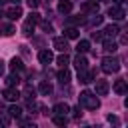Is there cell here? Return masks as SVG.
<instances>
[{"label": "cell", "mask_w": 128, "mask_h": 128, "mask_svg": "<svg viewBox=\"0 0 128 128\" xmlns=\"http://www.w3.org/2000/svg\"><path fill=\"white\" fill-rule=\"evenodd\" d=\"M80 106H84V108H88V110H96V108L100 106V100H98L92 92L84 90V92H80Z\"/></svg>", "instance_id": "1"}, {"label": "cell", "mask_w": 128, "mask_h": 128, "mask_svg": "<svg viewBox=\"0 0 128 128\" xmlns=\"http://www.w3.org/2000/svg\"><path fill=\"white\" fill-rule=\"evenodd\" d=\"M102 70H104L106 74H114V72H118V70H120V60L114 58V56H106V58L102 60Z\"/></svg>", "instance_id": "2"}, {"label": "cell", "mask_w": 128, "mask_h": 128, "mask_svg": "<svg viewBox=\"0 0 128 128\" xmlns=\"http://www.w3.org/2000/svg\"><path fill=\"white\" fill-rule=\"evenodd\" d=\"M108 16H110L112 20H122V18L126 16V12H124V8H122V6L114 4V6H110V8H108Z\"/></svg>", "instance_id": "3"}, {"label": "cell", "mask_w": 128, "mask_h": 128, "mask_svg": "<svg viewBox=\"0 0 128 128\" xmlns=\"http://www.w3.org/2000/svg\"><path fill=\"white\" fill-rule=\"evenodd\" d=\"M2 96H4L8 102H14V100H18V98H20V92H18L14 86H8V88H4V90H2Z\"/></svg>", "instance_id": "4"}, {"label": "cell", "mask_w": 128, "mask_h": 128, "mask_svg": "<svg viewBox=\"0 0 128 128\" xmlns=\"http://www.w3.org/2000/svg\"><path fill=\"white\" fill-rule=\"evenodd\" d=\"M52 44H54L56 50H60V52H68V38H66V36H56Z\"/></svg>", "instance_id": "5"}, {"label": "cell", "mask_w": 128, "mask_h": 128, "mask_svg": "<svg viewBox=\"0 0 128 128\" xmlns=\"http://www.w3.org/2000/svg\"><path fill=\"white\" fill-rule=\"evenodd\" d=\"M6 16H8L10 20H18V18L22 16V8H20L18 4H14V6H10V8L6 10Z\"/></svg>", "instance_id": "6"}, {"label": "cell", "mask_w": 128, "mask_h": 128, "mask_svg": "<svg viewBox=\"0 0 128 128\" xmlns=\"http://www.w3.org/2000/svg\"><path fill=\"white\" fill-rule=\"evenodd\" d=\"M78 80L82 82V84H88V82H92L94 80V72H90V70H78Z\"/></svg>", "instance_id": "7"}, {"label": "cell", "mask_w": 128, "mask_h": 128, "mask_svg": "<svg viewBox=\"0 0 128 128\" xmlns=\"http://www.w3.org/2000/svg\"><path fill=\"white\" fill-rule=\"evenodd\" d=\"M108 90H110V84L106 80H96V94L98 96H106Z\"/></svg>", "instance_id": "8"}, {"label": "cell", "mask_w": 128, "mask_h": 128, "mask_svg": "<svg viewBox=\"0 0 128 128\" xmlns=\"http://www.w3.org/2000/svg\"><path fill=\"white\" fill-rule=\"evenodd\" d=\"M38 60H40L42 64H50V62L54 60V56H52L50 50H40V52H38Z\"/></svg>", "instance_id": "9"}, {"label": "cell", "mask_w": 128, "mask_h": 128, "mask_svg": "<svg viewBox=\"0 0 128 128\" xmlns=\"http://www.w3.org/2000/svg\"><path fill=\"white\" fill-rule=\"evenodd\" d=\"M10 70H12V72H22V70H24V64H22V60H20L18 56H14V58L10 60Z\"/></svg>", "instance_id": "10"}, {"label": "cell", "mask_w": 128, "mask_h": 128, "mask_svg": "<svg viewBox=\"0 0 128 128\" xmlns=\"http://www.w3.org/2000/svg\"><path fill=\"white\" fill-rule=\"evenodd\" d=\"M118 32H120V28H118L116 24H108V26L104 28V32H102V34H104V36H108V38H114Z\"/></svg>", "instance_id": "11"}, {"label": "cell", "mask_w": 128, "mask_h": 128, "mask_svg": "<svg viewBox=\"0 0 128 128\" xmlns=\"http://www.w3.org/2000/svg\"><path fill=\"white\" fill-rule=\"evenodd\" d=\"M74 64H76V68H78V70H84V68L88 66V60H86V56H84V54H80V52H78V56L74 58Z\"/></svg>", "instance_id": "12"}, {"label": "cell", "mask_w": 128, "mask_h": 128, "mask_svg": "<svg viewBox=\"0 0 128 128\" xmlns=\"http://www.w3.org/2000/svg\"><path fill=\"white\" fill-rule=\"evenodd\" d=\"M56 76H58V80H60L62 84H66V82H70V70H68L66 66H64V68H60Z\"/></svg>", "instance_id": "13"}, {"label": "cell", "mask_w": 128, "mask_h": 128, "mask_svg": "<svg viewBox=\"0 0 128 128\" xmlns=\"http://www.w3.org/2000/svg\"><path fill=\"white\" fill-rule=\"evenodd\" d=\"M70 10H72V2H70V0H60V2H58V12L68 14Z\"/></svg>", "instance_id": "14"}, {"label": "cell", "mask_w": 128, "mask_h": 128, "mask_svg": "<svg viewBox=\"0 0 128 128\" xmlns=\"http://www.w3.org/2000/svg\"><path fill=\"white\" fill-rule=\"evenodd\" d=\"M38 90H40V94H42V96H48V94H52V84H50V82H46V80H42V82H40V86H38Z\"/></svg>", "instance_id": "15"}, {"label": "cell", "mask_w": 128, "mask_h": 128, "mask_svg": "<svg viewBox=\"0 0 128 128\" xmlns=\"http://www.w3.org/2000/svg\"><path fill=\"white\" fill-rule=\"evenodd\" d=\"M52 112H54V114H66V112H70V108H68V104H64V102H58V104L52 108Z\"/></svg>", "instance_id": "16"}, {"label": "cell", "mask_w": 128, "mask_h": 128, "mask_svg": "<svg viewBox=\"0 0 128 128\" xmlns=\"http://www.w3.org/2000/svg\"><path fill=\"white\" fill-rule=\"evenodd\" d=\"M114 92L116 94H126V82L124 80H116L114 82Z\"/></svg>", "instance_id": "17"}, {"label": "cell", "mask_w": 128, "mask_h": 128, "mask_svg": "<svg viewBox=\"0 0 128 128\" xmlns=\"http://www.w3.org/2000/svg\"><path fill=\"white\" fill-rule=\"evenodd\" d=\"M34 26H36L34 22H30V20H26V22H24V26H22V34H26V36H30V34L34 32Z\"/></svg>", "instance_id": "18"}, {"label": "cell", "mask_w": 128, "mask_h": 128, "mask_svg": "<svg viewBox=\"0 0 128 128\" xmlns=\"http://www.w3.org/2000/svg\"><path fill=\"white\" fill-rule=\"evenodd\" d=\"M76 50H78L80 54H84V52H88V50H90V42H88V40H80V42L76 44Z\"/></svg>", "instance_id": "19"}, {"label": "cell", "mask_w": 128, "mask_h": 128, "mask_svg": "<svg viewBox=\"0 0 128 128\" xmlns=\"http://www.w3.org/2000/svg\"><path fill=\"white\" fill-rule=\"evenodd\" d=\"M56 62H58V66H60V68H64V66H68L70 58H68V54H66V52H62V54L56 58Z\"/></svg>", "instance_id": "20"}, {"label": "cell", "mask_w": 128, "mask_h": 128, "mask_svg": "<svg viewBox=\"0 0 128 128\" xmlns=\"http://www.w3.org/2000/svg\"><path fill=\"white\" fill-rule=\"evenodd\" d=\"M116 48H118V44L114 40H104V50L106 52H116Z\"/></svg>", "instance_id": "21"}, {"label": "cell", "mask_w": 128, "mask_h": 128, "mask_svg": "<svg viewBox=\"0 0 128 128\" xmlns=\"http://www.w3.org/2000/svg\"><path fill=\"white\" fill-rule=\"evenodd\" d=\"M8 114H10L12 118H20V116H22V108H20V106H10V108H8Z\"/></svg>", "instance_id": "22"}, {"label": "cell", "mask_w": 128, "mask_h": 128, "mask_svg": "<svg viewBox=\"0 0 128 128\" xmlns=\"http://www.w3.org/2000/svg\"><path fill=\"white\" fill-rule=\"evenodd\" d=\"M52 120H54V124H56V126H64V124L68 122V120H66V114H54V118H52Z\"/></svg>", "instance_id": "23"}, {"label": "cell", "mask_w": 128, "mask_h": 128, "mask_svg": "<svg viewBox=\"0 0 128 128\" xmlns=\"http://www.w3.org/2000/svg\"><path fill=\"white\" fill-rule=\"evenodd\" d=\"M82 10H86V12H94V14H96V12H98V4H96V2H86V4L82 6Z\"/></svg>", "instance_id": "24"}, {"label": "cell", "mask_w": 128, "mask_h": 128, "mask_svg": "<svg viewBox=\"0 0 128 128\" xmlns=\"http://www.w3.org/2000/svg\"><path fill=\"white\" fill-rule=\"evenodd\" d=\"M34 94H36V90H34L32 86H26V88H24V92H22L20 96H24V98H28V100H32V98H34Z\"/></svg>", "instance_id": "25"}, {"label": "cell", "mask_w": 128, "mask_h": 128, "mask_svg": "<svg viewBox=\"0 0 128 128\" xmlns=\"http://www.w3.org/2000/svg\"><path fill=\"white\" fill-rule=\"evenodd\" d=\"M18 82H20L18 74H10V76L6 78V84H8V86H18Z\"/></svg>", "instance_id": "26"}, {"label": "cell", "mask_w": 128, "mask_h": 128, "mask_svg": "<svg viewBox=\"0 0 128 128\" xmlns=\"http://www.w3.org/2000/svg\"><path fill=\"white\" fill-rule=\"evenodd\" d=\"M78 28H66V38H70V40H74V38H78Z\"/></svg>", "instance_id": "27"}, {"label": "cell", "mask_w": 128, "mask_h": 128, "mask_svg": "<svg viewBox=\"0 0 128 128\" xmlns=\"http://www.w3.org/2000/svg\"><path fill=\"white\" fill-rule=\"evenodd\" d=\"M28 20H30V22H34V24H38V22H40V14H38V12H30Z\"/></svg>", "instance_id": "28"}, {"label": "cell", "mask_w": 128, "mask_h": 128, "mask_svg": "<svg viewBox=\"0 0 128 128\" xmlns=\"http://www.w3.org/2000/svg\"><path fill=\"white\" fill-rule=\"evenodd\" d=\"M92 40L100 42V40H104V34H102V32H94V34H92Z\"/></svg>", "instance_id": "29"}, {"label": "cell", "mask_w": 128, "mask_h": 128, "mask_svg": "<svg viewBox=\"0 0 128 128\" xmlns=\"http://www.w3.org/2000/svg\"><path fill=\"white\" fill-rule=\"evenodd\" d=\"M26 4H28L30 8H38V4H40V0H26Z\"/></svg>", "instance_id": "30"}, {"label": "cell", "mask_w": 128, "mask_h": 128, "mask_svg": "<svg viewBox=\"0 0 128 128\" xmlns=\"http://www.w3.org/2000/svg\"><path fill=\"white\" fill-rule=\"evenodd\" d=\"M68 22H70V24H82V16H76V18H70Z\"/></svg>", "instance_id": "31"}, {"label": "cell", "mask_w": 128, "mask_h": 128, "mask_svg": "<svg viewBox=\"0 0 128 128\" xmlns=\"http://www.w3.org/2000/svg\"><path fill=\"white\" fill-rule=\"evenodd\" d=\"M4 34H6V36H10V34H14V26H10V24H8V26L4 28Z\"/></svg>", "instance_id": "32"}, {"label": "cell", "mask_w": 128, "mask_h": 128, "mask_svg": "<svg viewBox=\"0 0 128 128\" xmlns=\"http://www.w3.org/2000/svg\"><path fill=\"white\" fill-rule=\"evenodd\" d=\"M92 24H96V26H98V24H102V16H96V14H94V18H92Z\"/></svg>", "instance_id": "33"}, {"label": "cell", "mask_w": 128, "mask_h": 128, "mask_svg": "<svg viewBox=\"0 0 128 128\" xmlns=\"http://www.w3.org/2000/svg\"><path fill=\"white\" fill-rule=\"evenodd\" d=\"M42 28H44L46 32H52V24H48V22H42Z\"/></svg>", "instance_id": "34"}, {"label": "cell", "mask_w": 128, "mask_h": 128, "mask_svg": "<svg viewBox=\"0 0 128 128\" xmlns=\"http://www.w3.org/2000/svg\"><path fill=\"white\" fill-rule=\"evenodd\" d=\"M108 122H112V124H118V118H116V116H112V114H110V116H108Z\"/></svg>", "instance_id": "35"}, {"label": "cell", "mask_w": 128, "mask_h": 128, "mask_svg": "<svg viewBox=\"0 0 128 128\" xmlns=\"http://www.w3.org/2000/svg\"><path fill=\"white\" fill-rule=\"evenodd\" d=\"M2 72H4V62L0 60V74H2Z\"/></svg>", "instance_id": "36"}, {"label": "cell", "mask_w": 128, "mask_h": 128, "mask_svg": "<svg viewBox=\"0 0 128 128\" xmlns=\"http://www.w3.org/2000/svg\"><path fill=\"white\" fill-rule=\"evenodd\" d=\"M8 2H12V4H18V2H20V0H8Z\"/></svg>", "instance_id": "37"}, {"label": "cell", "mask_w": 128, "mask_h": 128, "mask_svg": "<svg viewBox=\"0 0 128 128\" xmlns=\"http://www.w3.org/2000/svg\"><path fill=\"white\" fill-rule=\"evenodd\" d=\"M114 2H118V4H120V2H124V0H114Z\"/></svg>", "instance_id": "38"}, {"label": "cell", "mask_w": 128, "mask_h": 128, "mask_svg": "<svg viewBox=\"0 0 128 128\" xmlns=\"http://www.w3.org/2000/svg\"><path fill=\"white\" fill-rule=\"evenodd\" d=\"M98 2H106V0H98Z\"/></svg>", "instance_id": "39"}]
</instances>
